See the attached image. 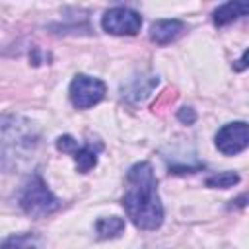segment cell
I'll use <instances>...</instances> for the list:
<instances>
[{
  "instance_id": "obj_1",
  "label": "cell",
  "mask_w": 249,
  "mask_h": 249,
  "mask_svg": "<svg viewBox=\"0 0 249 249\" xmlns=\"http://www.w3.org/2000/svg\"><path fill=\"white\" fill-rule=\"evenodd\" d=\"M156 187V175L148 161H140L128 169L123 206L126 216L140 230H156L163 222V206Z\"/></svg>"
},
{
  "instance_id": "obj_2",
  "label": "cell",
  "mask_w": 249,
  "mask_h": 249,
  "mask_svg": "<svg viewBox=\"0 0 249 249\" xmlns=\"http://www.w3.org/2000/svg\"><path fill=\"white\" fill-rule=\"evenodd\" d=\"M39 136L33 124L21 117L0 119V165L4 169H19L27 165L37 150Z\"/></svg>"
},
{
  "instance_id": "obj_3",
  "label": "cell",
  "mask_w": 249,
  "mask_h": 249,
  "mask_svg": "<svg viewBox=\"0 0 249 249\" xmlns=\"http://www.w3.org/2000/svg\"><path fill=\"white\" fill-rule=\"evenodd\" d=\"M19 204L25 214H29L33 218H43L47 214H53L60 206V200L51 193V189L47 187L43 177L39 173H33L21 191Z\"/></svg>"
},
{
  "instance_id": "obj_4",
  "label": "cell",
  "mask_w": 249,
  "mask_h": 249,
  "mask_svg": "<svg viewBox=\"0 0 249 249\" xmlns=\"http://www.w3.org/2000/svg\"><path fill=\"white\" fill-rule=\"evenodd\" d=\"M105 84L99 78H91L86 74H78L74 76V80L70 82V101L74 107L78 109H88L93 107L95 103H99L105 97Z\"/></svg>"
},
{
  "instance_id": "obj_5",
  "label": "cell",
  "mask_w": 249,
  "mask_h": 249,
  "mask_svg": "<svg viewBox=\"0 0 249 249\" xmlns=\"http://www.w3.org/2000/svg\"><path fill=\"white\" fill-rule=\"evenodd\" d=\"M101 27L111 35H136L142 27V18L132 8L115 6L103 14Z\"/></svg>"
},
{
  "instance_id": "obj_6",
  "label": "cell",
  "mask_w": 249,
  "mask_h": 249,
  "mask_svg": "<svg viewBox=\"0 0 249 249\" xmlns=\"http://www.w3.org/2000/svg\"><path fill=\"white\" fill-rule=\"evenodd\" d=\"M56 148L60 152H66L74 158L76 167L80 173H88L89 169L95 167L97 163V154L103 148L101 142H88V144H78L76 138H72L70 134H62L56 138Z\"/></svg>"
},
{
  "instance_id": "obj_7",
  "label": "cell",
  "mask_w": 249,
  "mask_h": 249,
  "mask_svg": "<svg viewBox=\"0 0 249 249\" xmlns=\"http://www.w3.org/2000/svg\"><path fill=\"white\" fill-rule=\"evenodd\" d=\"M247 144H249V130L245 121L228 123L216 132V148L226 156L243 152Z\"/></svg>"
},
{
  "instance_id": "obj_8",
  "label": "cell",
  "mask_w": 249,
  "mask_h": 249,
  "mask_svg": "<svg viewBox=\"0 0 249 249\" xmlns=\"http://www.w3.org/2000/svg\"><path fill=\"white\" fill-rule=\"evenodd\" d=\"M187 25L181 19H158L150 27V39L158 45H167L185 33Z\"/></svg>"
},
{
  "instance_id": "obj_9",
  "label": "cell",
  "mask_w": 249,
  "mask_h": 249,
  "mask_svg": "<svg viewBox=\"0 0 249 249\" xmlns=\"http://www.w3.org/2000/svg\"><path fill=\"white\" fill-rule=\"evenodd\" d=\"M247 10H249V6H247L245 2H226V4H222L218 10H214L212 19H214L216 25L222 27V25H228V23L235 21L237 18L245 16Z\"/></svg>"
},
{
  "instance_id": "obj_10",
  "label": "cell",
  "mask_w": 249,
  "mask_h": 249,
  "mask_svg": "<svg viewBox=\"0 0 249 249\" xmlns=\"http://www.w3.org/2000/svg\"><path fill=\"white\" fill-rule=\"evenodd\" d=\"M123 230H124V220L119 216H105L95 222V231L101 239L119 237L123 233Z\"/></svg>"
},
{
  "instance_id": "obj_11",
  "label": "cell",
  "mask_w": 249,
  "mask_h": 249,
  "mask_svg": "<svg viewBox=\"0 0 249 249\" xmlns=\"http://www.w3.org/2000/svg\"><path fill=\"white\" fill-rule=\"evenodd\" d=\"M0 249H41V239L35 233L10 235L0 243Z\"/></svg>"
},
{
  "instance_id": "obj_12",
  "label": "cell",
  "mask_w": 249,
  "mask_h": 249,
  "mask_svg": "<svg viewBox=\"0 0 249 249\" xmlns=\"http://www.w3.org/2000/svg\"><path fill=\"white\" fill-rule=\"evenodd\" d=\"M235 183H239V175L233 173V171H222V173H216V175H212V177L206 179V185L208 187H220V189L233 187Z\"/></svg>"
},
{
  "instance_id": "obj_13",
  "label": "cell",
  "mask_w": 249,
  "mask_h": 249,
  "mask_svg": "<svg viewBox=\"0 0 249 249\" xmlns=\"http://www.w3.org/2000/svg\"><path fill=\"white\" fill-rule=\"evenodd\" d=\"M179 119H181L183 123H187V124H191V123H195V119H196V115H195V111H193L191 107H185V109H181V111H179Z\"/></svg>"
}]
</instances>
